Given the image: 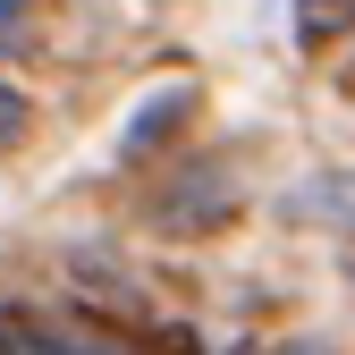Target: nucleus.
<instances>
[{
    "instance_id": "obj_1",
    "label": "nucleus",
    "mask_w": 355,
    "mask_h": 355,
    "mask_svg": "<svg viewBox=\"0 0 355 355\" xmlns=\"http://www.w3.org/2000/svg\"><path fill=\"white\" fill-rule=\"evenodd\" d=\"M347 9H355V0H304V34H322V26H355Z\"/></svg>"
}]
</instances>
